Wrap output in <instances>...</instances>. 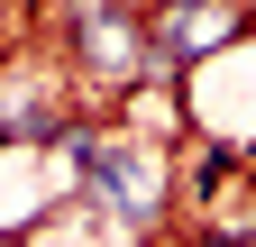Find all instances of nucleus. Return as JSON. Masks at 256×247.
Instances as JSON below:
<instances>
[{"instance_id": "nucleus-1", "label": "nucleus", "mask_w": 256, "mask_h": 247, "mask_svg": "<svg viewBox=\"0 0 256 247\" xmlns=\"http://www.w3.org/2000/svg\"><path fill=\"white\" fill-rule=\"evenodd\" d=\"M64 146L82 156V192L110 210V220L128 229H165V156H156L146 138H128V128H64Z\"/></svg>"}, {"instance_id": "nucleus-2", "label": "nucleus", "mask_w": 256, "mask_h": 247, "mask_svg": "<svg viewBox=\"0 0 256 247\" xmlns=\"http://www.w3.org/2000/svg\"><path fill=\"white\" fill-rule=\"evenodd\" d=\"M146 37H156V74H183L202 46H229L238 37V0H156Z\"/></svg>"}]
</instances>
